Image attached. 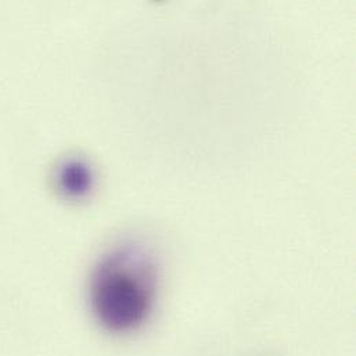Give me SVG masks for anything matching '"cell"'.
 I'll list each match as a JSON object with an SVG mask.
<instances>
[{
	"mask_svg": "<svg viewBox=\"0 0 356 356\" xmlns=\"http://www.w3.org/2000/svg\"><path fill=\"white\" fill-rule=\"evenodd\" d=\"M159 290V268L147 247L136 241L110 248L89 282V302L97 323L113 334L140 329L150 318Z\"/></svg>",
	"mask_w": 356,
	"mask_h": 356,
	"instance_id": "cell-1",
	"label": "cell"
},
{
	"mask_svg": "<svg viewBox=\"0 0 356 356\" xmlns=\"http://www.w3.org/2000/svg\"><path fill=\"white\" fill-rule=\"evenodd\" d=\"M58 183L61 191H64L70 197L79 198L86 194L92 184V177L88 167L79 161L65 163L58 175Z\"/></svg>",
	"mask_w": 356,
	"mask_h": 356,
	"instance_id": "cell-2",
	"label": "cell"
}]
</instances>
